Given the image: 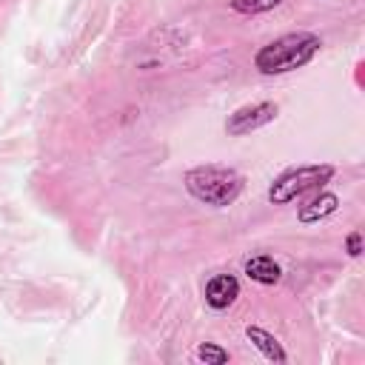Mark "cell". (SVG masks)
Here are the masks:
<instances>
[{"mask_svg":"<svg viewBox=\"0 0 365 365\" xmlns=\"http://www.w3.org/2000/svg\"><path fill=\"white\" fill-rule=\"evenodd\" d=\"M185 188L194 200L225 208L242 194V177L225 165H197L185 174Z\"/></svg>","mask_w":365,"mask_h":365,"instance_id":"cell-2","label":"cell"},{"mask_svg":"<svg viewBox=\"0 0 365 365\" xmlns=\"http://www.w3.org/2000/svg\"><path fill=\"white\" fill-rule=\"evenodd\" d=\"M282 0H231V9L240 14H259V11H271L277 9Z\"/></svg>","mask_w":365,"mask_h":365,"instance_id":"cell-9","label":"cell"},{"mask_svg":"<svg viewBox=\"0 0 365 365\" xmlns=\"http://www.w3.org/2000/svg\"><path fill=\"white\" fill-rule=\"evenodd\" d=\"M240 297V282L234 274H217L205 282V302L214 308V311H222L228 308L234 299Z\"/></svg>","mask_w":365,"mask_h":365,"instance_id":"cell-5","label":"cell"},{"mask_svg":"<svg viewBox=\"0 0 365 365\" xmlns=\"http://www.w3.org/2000/svg\"><path fill=\"white\" fill-rule=\"evenodd\" d=\"M245 336H248V342H251L265 359H271V362H285V359H288V354L282 351V345L277 342V336L268 334L265 328H259V325H248V328H245Z\"/></svg>","mask_w":365,"mask_h":365,"instance_id":"cell-8","label":"cell"},{"mask_svg":"<svg viewBox=\"0 0 365 365\" xmlns=\"http://www.w3.org/2000/svg\"><path fill=\"white\" fill-rule=\"evenodd\" d=\"M345 251H348L351 257H359V254H362V234H359V231H351V234L345 237Z\"/></svg>","mask_w":365,"mask_h":365,"instance_id":"cell-11","label":"cell"},{"mask_svg":"<svg viewBox=\"0 0 365 365\" xmlns=\"http://www.w3.org/2000/svg\"><path fill=\"white\" fill-rule=\"evenodd\" d=\"M197 359L200 362H211V365H222V362H228V351H222V348H217V345H211V342H202L200 348H197Z\"/></svg>","mask_w":365,"mask_h":365,"instance_id":"cell-10","label":"cell"},{"mask_svg":"<svg viewBox=\"0 0 365 365\" xmlns=\"http://www.w3.org/2000/svg\"><path fill=\"white\" fill-rule=\"evenodd\" d=\"M322 40L311 31H291L282 34L271 43H265L257 54H254V68L259 74H285L294 68H302L305 63H311L319 51Z\"/></svg>","mask_w":365,"mask_h":365,"instance_id":"cell-1","label":"cell"},{"mask_svg":"<svg viewBox=\"0 0 365 365\" xmlns=\"http://www.w3.org/2000/svg\"><path fill=\"white\" fill-rule=\"evenodd\" d=\"M242 271L251 282H259V285H277L279 277H282V268L271 254H257V257L245 259Z\"/></svg>","mask_w":365,"mask_h":365,"instance_id":"cell-6","label":"cell"},{"mask_svg":"<svg viewBox=\"0 0 365 365\" xmlns=\"http://www.w3.org/2000/svg\"><path fill=\"white\" fill-rule=\"evenodd\" d=\"M277 111H279V108H277V103H271V100L242 106V108H237L234 114H228L225 131H228L231 137H242V134H248V131H257V128L274 123V120H277Z\"/></svg>","mask_w":365,"mask_h":365,"instance_id":"cell-4","label":"cell"},{"mask_svg":"<svg viewBox=\"0 0 365 365\" xmlns=\"http://www.w3.org/2000/svg\"><path fill=\"white\" fill-rule=\"evenodd\" d=\"M331 177H334V165H328V163H314V165L288 168V171H282V174L271 182L268 200H271L274 205H285V202L302 197L305 191L325 185Z\"/></svg>","mask_w":365,"mask_h":365,"instance_id":"cell-3","label":"cell"},{"mask_svg":"<svg viewBox=\"0 0 365 365\" xmlns=\"http://www.w3.org/2000/svg\"><path fill=\"white\" fill-rule=\"evenodd\" d=\"M336 208H339V197L331 194V191H322V194H317L308 205H302V208L297 211V220L305 222V225H311V222H319V220L331 217Z\"/></svg>","mask_w":365,"mask_h":365,"instance_id":"cell-7","label":"cell"}]
</instances>
